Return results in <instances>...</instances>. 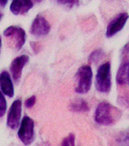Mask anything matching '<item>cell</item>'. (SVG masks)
Here are the masks:
<instances>
[{
  "mask_svg": "<svg viewBox=\"0 0 129 146\" xmlns=\"http://www.w3.org/2000/svg\"><path fill=\"white\" fill-rule=\"evenodd\" d=\"M128 18V14L126 12L118 14L116 18H114L110 21L108 25L107 30V36L108 37H111L120 31L121 30L125 27Z\"/></svg>",
  "mask_w": 129,
  "mask_h": 146,
  "instance_id": "9c48e42d",
  "label": "cell"
},
{
  "mask_svg": "<svg viewBox=\"0 0 129 146\" xmlns=\"http://www.w3.org/2000/svg\"><path fill=\"white\" fill-rule=\"evenodd\" d=\"M3 35L5 37L13 38L15 46L17 50H21L24 45L26 41V33L24 30L17 26H10L7 27L3 32Z\"/></svg>",
  "mask_w": 129,
  "mask_h": 146,
  "instance_id": "8992f818",
  "label": "cell"
},
{
  "mask_svg": "<svg viewBox=\"0 0 129 146\" xmlns=\"http://www.w3.org/2000/svg\"><path fill=\"white\" fill-rule=\"evenodd\" d=\"M9 0H0V7H5L8 3Z\"/></svg>",
  "mask_w": 129,
  "mask_h": 146,
  "instance_id": "44dd1931",
  "label": "cell"
},
{
  "mask_svg": "<svg viewBox=\"0 0 129 146\" xmlns=\"http://www.w3.org/2000/svg\"><path fill=\"white\" fill-rule=\"evenodd\" d=\"M34 2L31 0H13L10 5V11L15 15H24L32 9Z\"/></svg>",
  "mask_w": 129,
  "mask_h": 146,
  "instance_id": "30bf717a",
  "label": "cell"
},
{
  "mask_svg": "<svg viewBox=\"0 0 129 146\" xmlns=\"http://www.w3.org/2000/svg\"><path fill=\"white\" fill-rule=\"evenodd\" d=\"M71 110L74 112H87L89 110V106L87 103L83 99H77L71 104Z\"/></svg>",
  "mask_w": 129,
  "mask_h": 146,
  "instance_id": "4fadbf2b",
  "label": "cell"
},
{
  "mask_svg": "<svg viewBox=\"0 0 129 146\" xmlns=\"http://www.w3.org/2000/svg\"><path fill=\"white\" fill-rule=\"evenodd\" d=\"M111 86V65L109 62H106L98 68L96 76V88L101 93H107L110 91Z\"/></svg>",
  "mask_w": 129,
  "mask_h": 146,
  "instance_id": "3957f363",
  "label": "cell"
},
{
  "mask_svg": "<svg viewBox=\"0 0 129 146\" xmlns=\"http://www.w3.org/2000/svg\"><path fill=\"white\" fill-rule=\"evenodd\" d=\"M104 56V52L102 50H97L93 51L89 56V62L96 63L100 62L103 59V57Z\"/></svg>",
  "mask_w": 129,
  "mask_h": 146,
  "instance_id": "5bb4252c",
  "label": "cell"
},
{
  "mask_svg": "<svg viewBox=\"0 0 129 146\" xmlns=\"http://www.w3.org/2000/svg\"><path fill=\"white\" fill-rule=\"evenodd\" d=\"M0 88L2 93L9 98H13L14 85L10 75L7 71H3L0 74Z\"/></svg>",
  "mask_w": 129,
  "mask_h": 146,
  "instance_id": "8fae6325",
  "label": "cell"
},
{
  "mask_svg": "<svg viewBox=\"0 0 129 146\" xmlns=\"http://www.w3.org/2000/svg\"><path fill=\"white\" fill-rule=\"evenodd\" d=\"M121 56H122L123 62H129V42L122 48Z\"/></svg>",
  "mask_w": 129,
  "mask_h": 146,
  "instance_id": "d6986e66",
  "label": "cell"
},
{
  "mask_svg": "<svg viewBox=\"0 0 129 146\" xmlns=\"http://www.w3.org/2000/svg\"><path fill=\"white\" fill-rule=\"evenodd\" d=\"M18 138L25 145H28L33 142L35 137L34 134V120L29 116H25L22 119L20 128L18 132Z\"/></svg>",
  "mask_w": 129,
  "mask_h": 146,
  "instance_id": "277c9868",
  "label": "cell"
},
{
  "mask_svg": "<svg viewBox=\"0 0 129 146\" xmlns=\"http://www.w3.org/2000/svg\"><path fill=\"white\" fill-rule=\"evenodd\" d=\"M122 114L117 107L107 102H101L96 110L95 121L103 125H113L121 118Z\"/></svg>",
  "mask_w": 129,
  "mask_h": 146,
  "instance_id": "6da1fadb",
  "label": "cell"
},
{
  "mask_svg": "<svg viewBox=\"0 0 129 146\" xmlns=\"http://www.w3.org/2000/svg\"><path fill=\"white\" fill-rule=\"evenodd\" d=\"M129 80V62H122L116 75V82L118 84H125Z\"/></svg>",
  "mask_w": 129,
  "mask_h": 146,
  "instance_id": "7c38bea8",
  "label": "cell"
},
{
  "mask_svg": "<svg viewBox=\"0 0 129 146\" xmlns=\"http://www.w3.org/2000/svg\"><path fill=\"white\" fill-rule=\"evenodd\" d=\"M2 16H3V15H2V13L0 11V21H1V19H2Z\"/></svg>",
  "mask_w": 129,
  "mask_h": 146,
  "instance_id": "cb8c5ba5",
  "label": "cell"
},
{
  "mask_svg": "<svg viewBox=\"0 0 129 146\" xmlns=\"http://www.w3.org/2000/svg\"><path fill=\"white\" fill-rule=\"evenodd\" d=\"M116 141L120 145H129V129L121 132L120 134L118 135V136L117 137Z\"/></svg>",
  "mask_w": 129,
  "mask_h": 146,
  "instance_id": "9a60e30c",
  "label": "cell"
},
{
  "mask_svg": "<svg viewBox=\"0 0 129 146\" xmlns=\"http://www.w3.org/2000/svg\"><path fill=\"white\" fill-rule=\"evenodd\" d=\"M35 103H36V96H31L30 98L27 99L26 101H25V107L28 108V109H30V108L34 107Z\"/></svg>",
  "mask_w": 129,
  "mask_h": 146,
  "instance_id": "ffe728a7",
  "label": "cell"
},
{
  "mask_svg": "<svg viewBox=\"0 0 129 146\" xmlns=\"http://www.w3.org/2000/svg\"><path fill=\"white\" fill-rule=\"evenodd\" d=\"M128 84H129V80H128Z\"/></svg>",
  "mask_w": 129,
  "mask_h": 146,
  "instance_id": "d4e9b609",
  "label": "cell"
},
{
  "mask_svg": "<svg viewBox=\"0 0 129 146\" xmlns=\"http://www.w3.org/2000/svg\"><path fill=\"white\" fill-rule=\"evenodd\" d=\"M50 25L46 19L40 15L36 16L30 27V34L35 36H43L49 34Z\"/></svg>",
  "mask_w": 129,
  "mask_h": 146,
  "instance_id": "52a82bcc",
  "label": "cell"
},
{
  "mask_svg": "<svg viewBox=\"0 0 129 146\" xmlns=\"http://www.w3.org/2000/svg\"><path fill=\"white\" fill-rule=\"evenodd\" d=\"M29 61V56L27 55H22L20 56L16 57L13 61L11 62L10 66V72L11 74L14 82L18 83L20 81L22 70L24 66Z\"/></svg>",
  "mask_w": 129,
  "mask_h": 146,
  "instance_id": "ba28073f",
  "label": "cell"
},
{
  "mask_svg": "<svg viewBox=\"0 0 129 146\" xmlns=\"http://www.w3.org/2000/svg\"><path fill=\"white\" fill-rule=\"evenodd\" d=\"M75 91L78 94H86L91 89L93 72L90 66H83L76 73Z\"/></svg>",
  "mask_w": 129,
  "mask_h": 146,
  "instance_id": "7a4b0ae2",
  "label": "cell"
},
{
  "mask_svg": "<svg viewBox=\"0 0 129 146\" xmlns=\"http://www.w3.org/2000/svg\"><path fill=\"white\" fill-rule=\"evenodd\" d=\"M75 134L71 133L67 137H65L63 139V141L62 142V145L63 146H73L75 145Z\"/></svg>",
  "mask_w": 129,
  "mask_h": 146,
  "instance_id": "e0dca14e",
  "label": "cell"
},
{
  "mask_svg": "<svg viewBox=\"0 0 129 146\" xmlns=\"http://www.w3.org/2000/svg\"><path fill=\"white\" fill-rule=\"evenodd\" d=\"M1 46H2V37L0 36V51H1Z\"/></svg>",
  "mask_w": 129,
  "mask_h": 146,
  "instance_id": "603a6c76",
  "label": "cell"
},
{
  "mask_svg": "<svg viewBox=\"0 0 129 146\" xmlns=\"http://www.w3.org/2000/svg\"><path fill=\"white\" fill-rule=\"evenodd\" d=\"M7 110V102L4 94L0 91V117L4 116Z\"/></svg>",
  "mask_w": 129,
  "mask_h": 146,
  "instance_id": "2e32d148",
  "label": "cell"
},
{
  "mask_svg": "<svg viewBox=\"0 0 129 146\" xmlns=\"http://www.w3.org/2000/svg\"><path fill=\"white\" fill-rule=\"evenodd\" d=\"M22 102L21 100H15L9 109L7 116V125L11 129H18L20 125Z\"/></svg>",
  "mask_w": 129,
  "mask_h": 146,
  "instance_id": "5b68a950",
  "label": "cell"
},
{
  "mask_svg": "<svg viewBox=\"0 0 129 146\" xmlns=\"http://www.w3.org/2000/svg\"><path fill=\"white\" fill-rule=\"evenodd\" d=\"M31 1L34 2V3H39V2H40L42 0H31Z\"/></svg>",
  "mask_w": 129,
  "mask_h": 146,
  "instance_id": "7402d4cb",
  "label": "cell"
},
{
  "mask_svg": "<svg viewBox=\"0 0 129 146\" xmlns=\"http://www.w3.org/2000/svg\"><path fill=\"white\" fill-rule=\"evenodd\" d=\"M58 3L62 5H66L69 8H72L74 6H77L79 2L78 0H55Z\"/></svg>",
  "mask_w": 129,
  "mask_h": 146,
  "instance_id": "ac0fdd59",
  "label": "cell"
}]
</instances>
